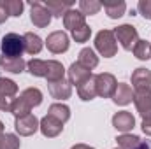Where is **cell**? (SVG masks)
Instances as JSON below:
<instances>
[{
    "instance_id": "60d3db41",
    "label": "cell",
    "mask_w": 151,
    "mask_h": 149,
    "mask_svg": "<svg viewBox=\"0 0 151 149\" xmlns=\"http://www.w3.org/2000/svg\"><path fill=\"white\" fill-rule=\"evenodd\" d=\"M150 44H151V42H150Z\"/></svg>"
},
{
    "instance_id": "7402d4cb",
    "label": "cell",
    "mask_w": 151,
    "mask_h": 149,
    "mask_svg": "<svg viewBox=\"0 0 151 149\" xmlns=\"http://www.w3.org/2000/svg\"><path fill=\"white\" fill-rule=\"evenodd\" d=\"M23 42H25V51L28 54H39L40 49H42V46H44L42 39L39 37L37 34H34V32H27L23 35Z\"/></svg>"
},
{
    "instance_id": "e575fe53",
    "label": "cell",
    "mask_w": 151,
    "mask_h": 149,
    "mask_svg": "<svg viewBox=\"0 0 151 149\" xmlns=\"http://www.w3.org/2000/svg\"><path fill=\"white\" fill-rule=\"evenodd\" d=\"M141 126H142V132L151 137V119H142V125Z\"/></svg>"
},
{
    "instance_id": "30bf717a",
    "label": "cell",
    "mask_w": 151,
    "mask_h": 149,
    "mask_svg": "<svg viewBox=\"0 0 151 149\" xmlns=\"http://www.w3.org/2000/svg\"><path fill=\"white\" fill-rule=\"evenodd\" d=\"M39 123L40 121L34 114H28V116H23V117H16L14 128H16V132L21 137H30V135H34L39 130Z\"/></svg>"
},
{
    "instance_id": "2e32d148",
    "label": "cell",
    "mask_w": 151,
    "mask_h": 149,
    "mask_svg": "<svg viewBox=\"0 0 151 149\" xmlns=\"http://www.w3.org/2000/svg\"><path fill=\"white\" fill-rule=\"evenodd\" d=\"M27 67V62L23 58H9V56H4L0 54V69L2 70H7L11 74H21Z\"/></svg>"
},
{
    "instance_id": "603a6c76",
    "label": "cell",
    "mask_w": 151,
    "mask_h": 149,
    "mask_svg": "<svg viewBox=\"0 0 151 149\" xmlns=\"http://www.w3.org/2000/svg\"><path fill=\"white\" fill-rule=\"evenodd\" d=\"M46 7L49 9V12L55 16V18H62L65 16V12L69 9H74V4L72 2H56V0H47L46 2Z\"/></svg>"
},
{
    "instance_id": "d6986e66",
    "label": "cell",
    "mask_w": 151,
    "mask_h": 149,
    "mask_svg": "<svg viewBox=\"0 0 151 149\" xmlns=\"http://www.w3.org/2000/svg\"><path fill=\"white\" fill-rule=\"evenodd\" d=\"M77 95L81 100L84 102H90L97 97V86H95V75H91L88 81H84L83 84L77 86Z\"/></svg>"
},
{
    "instance_id": "1f68e13d",
    "label": "cell",
    "mask_w": 151,
    "mask_h": 149,
    "mask_svg": "<svg viewBox=\"0 0 151 149\" xmlns=\"http://www.w3.org/2000/svg\"><path fill=\"white\" fill-rule=\"evenodd\" d=\"M0 149H19V139L14 133H4Z\"/></svg>"
},
{
    "instance_id": "7a4b0ae2",
    "label": "cell",
    "mask_w": 151,
    "mask_h": 149,
    "mask_svg": "<svg viewBox=\"0 0 151 149\" xmlns=\"http://www.w3.org/2000/svg\"><path fill=\"white\" fill-rule=\"evenodd\" d=\"M95 47L104 58H113L118 51V44L113 30H100L95 37Z\"/></svg>"
},
{
    "instance_id": "52a82bcc",
    "label": "cell",
    "mask_w": 151,
    "mask_h": 149,
    "mask_svg": "<svg viewBox=\"0 0 151 149\" xmlns=\"http://www.w3.org/2000/svg\"><path fill=\"white\" fill-rule=\"evenodd\" d=\"M53 14L42 2H30V19L37 28H46L51 23Z\"/></svg>"
},
{
    "instance_id": "f546056e",
    "label": "cell",
    "mask_w": 151,
    "mask_h": 149,
    "mask_svg": "<svg viewBox=\"0 0 151 149\" xmlns=\"http://www.w3.org/2000/svg\"><path fill=\"white\" fill-rule=\"evenodd\" d=\"M4 2H5V7H7L9 16H14V18H19L21 16L23 7H25V4L21 0H4Z\"/></svg>"
},
{
    "instance_id": "f35d334b",
    "label": "cell",
    "mask_w": 151,
    "mask_h": 149,
    "mask_svg": "<svg viewBox=\"0 0 151 149\" xmlns=\"http://www.w3.org/2000/svg\"><path fill=\"white\" fill-rule=\"evenodd\" d=\"M2 140H4V133H0V146H2Z\"/></svg>"
},
{
    "instance_id": "8fae6325",
    "label": "cell",
    "mask_w": 151,
    "mask_h": 149,
    "mask_svg": "<svg viewBox=\"0 0 151 149\" xmlns=\"http://www.w3.org/2000/svg\"><path fill=\"white\" fill-rule=\"evenodd\" d=\"M47 90H49V95L53 98H56V100H67L72 95V84L67 79H60V81H55V82H47Z\"/></svg>"
},
{
    "instance_id": "ba28073f",
    "label": "cell",
    "mask_w": 151,
    "mask_h": 149,
    "mask_svg": "<svg viewBox=\"0 0 151 149\" xmlns=\"http://www.w3.org/2000/svg\"><path fill=\"white\" fill-rule=\"evenodd\" d=\"M134 104L142 119H151V88L134 91Z\"/></svg>"
},
{
    "instance_id": "8992f818",
    "label": "cell",
    "mask_w": 151,
    "mask_h": 149,
    "mask_svg": "<svg viewBox=\"0 0 151 149\" xmlns=\"http://www.w3.org/2000/svg\"><path fill=\"white\" fill-rule=\"evenodd\" d=\"M95 86H97V95L102 98H109L113 97L118 86V81L113 74L109 72H102V74L95 75Z\"/></svg>"
},
{
    "instance_id": "ffe728a7",
    "label": "cell",
    "mask_w": 151,
    "mask_h": 149,
    "mask_svg": "<svg viewBox=\"0 0 151 149\" xmlns=\"http://www.w3.org/2000/svg\"><path fill=\"white\" fill-rule=\"evenodd\" d=\"M104 9L107 12V16L111 19H118L125 14V9H127V4L123 0H104Z\"/></svg>"
},
{
    "instance_id": "4dcf8cb0",
    "label": "cell",
    "mask_w": 151,
    "mask_h": 149,
    "mask_svg": "<svg viewBox=\"0 0 151 149\" xmlns=\"http://www.w3.org/2000/svg\"><path fill=\"white\" fill-rule=\"evenodd\" d=\"M90 35H91V28L88 27V25H83L81 28H77V30H74L72 32V39H74L76 42H86L88 39H90Z\"/></svg>"
},
{
    "instance_id": "f1b7e54d",
    "label": "cell",
    "mask_w": 151,
    "mask_h": 149,
    "mask_svg": "<svg viewBox=\"0 0 151 149\" xmlns=\"http://www.w3.org/2000/svg\"><path fill=\"white\" fill-rule=\"evenodd\" d=\"M100 7H102V4L100 2H97V0H81L79 2V11L84 14V16H91V14H97L99 11H100Z\"/></svg>"
},
{
    "instance_id": "3957f363",
    "label": "cell",
    "mask_w": 151,
    "mask_h": 149,
    "mask_svg": "<svg viewBox=\"0 0 151 149\" xmlns=\"http://www.w3.org/2000/svg\"><path fill=\"white\" fill-rule=\"evenodd\" d=\"M2 54L9 56V58H21L23 51H25V42L23 37L18 34H7L2 37V44H0Z\"/></svg>"
},
{
    "instance_id": "ac0fdd59",
    "label": "cell",
    "mask_w": 151,
    "mask_h": 149,
    "mask_svg": "<svg viewBox=\"0 0 151 149\" xmlns=\"http://www.w3.org/2000/svg\"><path fill=\"white\" fill-rule=\"evenodd\" d=\"M113 100H114V104H118V105H128L134 100L132 88L128 84H125V82H118L116 91H114V95H113Z\"/></svg>"
},
{
    "instance_id": "83f0119b",
    "label": "cell",
    "mask_w": 151,
    "mask_h": 149,
    "mask_svg": "<svg viewBox=\"0 0 151 149\" xmlns=\"http://www.w3.org/2000/svg\"><path fill=\"white\" fill-rule=\"evenodd\" d=\"M119 149H135L139 144H141V139L137 135H132V133H123L116 139Z\"/></svg>"
},
{
    "instance_id": "d6a6232c",
    "label": "cell",
    "mask_w": 151,
    "mask_h": 149,
    "mask_svg": "<svg viewBox=\"0 0 151 149\" xmlns=\"http://www.w3.org/2000/svg\"><path fill=\"white\" fill-rule=\"evenodd\" d=\"M137 9L146 19H151V0H139Z\"/></svg>"
},
{
    "instance_id": "277c9868",
    "label": "cell",
    "mask_w": 151,
    "mask_h": 149,
    "mask_svg": "<svg viewBox=\"0 0 151 149\" xmlns=\"http://www.w3.org/2000/svg\"><path fill=\"white\" fill-rule=\"evenodd\" d=\"M18 84L12 79L0 77V111L11 112V105L16 98Z\"/></svg>"
},
{
    "instance_id": "74e56055",
    "label": "cell",
    "mask_w": 151,
    "mask_h": 149,
    "mask_svg": "<svg viewBox=\"0 0 151 149\" xmlns=\"http://www.w3.org/2000/svg\"><path fill=\"white\" fill-rule=\"evenodd\" d=\"M0 133H4V123L0 121Z\"/></svg>"
},
{
    "instance_id": "5bb4252c",
    "label": "cell",
    "mask_w": 151,
    "mask_h": 149,
    "mask_svg": "<svg viewBox=\"0 0 151 149\" xmlns=\"http://www.w3.org/2000/svg\"><path fill=\"white\" fill-rule=\"evenodd\" d=\"M132 86L135 91L139 90H150L151 88V70L148 69H135L134 74H132Z\"/></svg>"
},
{
    "instance_id": "ab89813d",
    "label": "cell",
    "mask_w": 151,
    "mask_h": 149,
    "mask_svg": "<svg viewBox=\"0 0 151 149\" xmlns=\"http://www.w3.org/2000/svg\"><path fill=\"white\" fill-rule=\"evenodd\" d=\"M116 149H119V148H116Z\"/></svg>"
},
{
    "instance_id": "6da1fadb",
    "label": "cell",
    "mask_w": 151,
    "mask_h": 149,
    "mask_svg": "<svg viewBox=\"0 0 151 149\" xmlns=\"http://www.w3.org/2000/svg\"><path fill=\"white\" fill-rule=\"evenodd\" d=\"M27 69L35 77H46L47 82L60 81V79H63V74H65L63 65L56 60H47V62L46 60H30L27 63Z\"/></svg>"
},
{
    "instance_id": "5b68a950",
    "label": "cell",
    "mask_w": 151,
    "mask_h": 149,
    "mask_svg": "<svg viewBox=\"0 0 151 149\" xmlns=\"http://www.w3.org/2000/svg\"><path fill=\"white\" fill-rule=\"evenodd\" d=\"M113 32H114V37L118 39V42L121 44V47L127 49V51H132L134 46L139 40V34H137L135 27H132V25H119Z\"/></svg>"
},
{
    "instance_id": "8d00e7d4",
    "label": "cell",
    "mask_w": 151,
    "mask_h": 149,
    "mask_svg": "<svg viewBox=\"0 0 151 149\" xmlns=\"http://www.w3.org/2000/svg\"><path fill=\"white\" fill-rule=\"evenodd\" d=\"M72 149H95V148H90L86 144H76V146H72Z\"/></svg>"
},
{
    "instance_id": "4316f807",
    "label": "cell",
    "mask_w": 151,
    "mask_h": 149,
    "mask_svg": "<svg viewBox=\"0 0 151 149\" xmlns=\"http://www.w3.org/2000/svg\"><path fill=\"white\" fill-rule=\"evenodd\" d=\"M134 54L137 60H150L151 58V44L148 40H137V44L134 46Z\"/></svg>"
},
{
    "instance_id": "4fadbf2b",
    "label": "cell",
    "mask_w": 151,
    "mask_h": 149,
    "mask_svg": "<svg viewBox=\"0 0 151 149\" xmlns=\"http://www.w3.org/2000/svg\"><path fill=\"white\" fill-rule=\"evenodd\" d=\"M134 125H135V119L128 111H119L113 116V126L118 132L127 133V132H130L134 128Z\"/></svg>"
},
{
    "instance_id": "836d02e7",
    "label": "cell",
    "mask_w": 151,
    "mask_h": 149,
    "mask_svg": "<svg viewBox=\"0 0 151 149\" xmlns=\"http://www.w3.org/2000/svg\"><path fill=\"white\" fill-rule=\"evenodd\" d=\"M9 18V12H7V7H5V2L0 0V25Z\"/></svg>"
},
{
    "instance_id": "7c38bea8",
    "label": "cell",
    "mask_w": 151,
    "mask_h": 149,
    "mask_svg": "<svg viewBox=\"0 0 151 149\" xmlns=\"http://www.w3.org/2000/svg\"><path fill=\"white\" fill-rule=\"evenodd\" d=\"M39 130L42 132L44 137L53 139V137H58V135L62 133V130H63V123H60L58 119H55V117H51V116L47 114V116H44V117L40 119V123H39Z\"/></svg>"
},
{
    "instance_id": "9a60e30c",
    "label": "cell",
    "mask_w": 151,
    "mask_h": 149,
    "mask_svg": "<svg viewBox=\"0 0 151 149\" xmlns=\"http://www.w3.org/2000/svg\"><path fill=\"white\" fill-rule=\"evenodd\" d=\"M69 82L70 84H76V86H79V84H83L84 81H88L90 77H91V70H88V69H84L83 65H79L77 62L72 63L70 67H69Z\"/></svg>"
},
{
    "instance_id": "9c48e42d",
    "label": "cell",
    "mask_w": 151,
    "mask_h": 149,
    "mask_svg": "<svg viewBox=\"0 0 151 149\" xmlns=\"http://www.w3.org/2000/svg\"><path fill=\"white\" fill-rule=\"evenodd\" d=\"M46 46L47 49L53 53V54H60V53H65L69 49V35L62 30L58 32H53L49 34L46 39Z\"/></svg>"
},
{
    "instance_id": "44dd1931",
    "label": "cell",
    "mask_w": 151,
    "mask_h": 149,
    "mask_svg": "<svg viewBox=\"0 0 151 149\" xmlns=\"http://www.w3.org/2000/svg\"><path fill=\"white\" fill-rule=\"evenodd\" d=\"M79 65H83L84 69L88 70H93L97 65H99V56L95 54V51L91 47H84L79 51V60H77Z\"/></svg>"
},
{
    "instance_id": "cb8c5ba5",
    "label": "cell",
    "mask_w": 151,
    "mask_h": 149,
    "mask_svg": "<svg viewBox=\"0 0 151 149\" xmlns=\"http://www.w3.org/2000/svg\"><path fill=\"white\" fill-rule=\"evenodd\" d=\"M32 111V107L28 105V102L19 95L14 98L12 105H11V114H14V117H23V116H28Z\"/></svg>"
},
{
    "instance_id": "d4e9b609",
    "label": "cell",
    "mask_w": 151,
    "mask_h": 149,
    "mask_svg": "<svg viewBox=\"0 0 151 149\" xmlns=\"http://www.w3.org/2000/svg\"><path fill=\"white\" fill-rule=\"evenodd\" d=\"M47 114H49L51 117L58 119L60 123H65V121H69V117H70V109H69L65 104H53V105L49 107Z\"/></svg>"
},
{
    "instance_id": "e0dca14e",
    "label": "cell",
    "mask_w": 151,
    "mask_h": 149,
    "mask_svg": "<svg viewBox=\"0 0 151 149\" xmlns=\"http://www.w3.org/2000/svg\"><path fill=\"white\" fill-rule=\"evenodd\" d=\"M84 14L81 12V11H77V9H69L67 12H65V16H63V25H65V28H69L70 32H74L77 28H81L83 25H86L84 23Z\"/></svg>"
},
{
    "instance_id": "d590c367",
    "label": "cell",
    "mask_w": 151,
    "mask_h": 149,
    "mask_svg": "<svg viewBox=\"0 0 151 149\" xmlns=\"http://www.w3.org/2000/svg\"><path fill=\"white\" fill-rule=\"evenodd\" d=\"M135 149H151V144L150 142H146V140H141V144H139Z\"/></svg>"
},
{
    "instance_id": "484cf974",
    "label": "cell",
    "mask_w": 151,
    "mask_h": 149,
    "mask_svg": "<svg viewBox=\"0 0 151 149\" xmlns=\"http://www.w3.org/2000/svg\"><path fill=\"white\" fill-rule=\"evenodd\" d=\"M21 97L28 102V105H30L32 109L42 104V93H40L39 88H27V90L21 93Z\"/></svg>"
}]
</instances>
